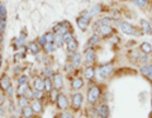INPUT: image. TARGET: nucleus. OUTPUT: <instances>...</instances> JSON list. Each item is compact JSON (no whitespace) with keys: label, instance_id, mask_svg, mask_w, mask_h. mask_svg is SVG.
Instances as JSON below:
<instances>
[{"label":"nucleus","instance_id":"nucleus-26","mask_svg":"<svg viewBox=\"0 0 152 118\" xmlns=\"http://www.w3.org/2000/svg\"><path fill=\"white\" fill-rule=\"evenodd\" d=\"M5 19H7V9H5V5L0 4V21L5 22Z\"/></svg>","mask_w":152,"mask_h":118},{"label":"nucleus","instance_id":"nucleus-23","mask_svg":"<svg viewBox=\"0 0 152 118\" xmlns=\"http://www.w3.org/2000/svg\"><path fill=\"white\" fill-rule=\"evenodd\" d=\"M23 109V117H27V118H32V116H33V109H32V107H29V106H27V107H24V108H22Z\"/></svg>","mask_w":152,"mask_h":118},{"label":"nucleus","instance_id":"nucleus-33","mask_svg":"<svg viewBox=\"0 0 152 118\" xmlns=\"http://www.w3.org/2000/svg\"><path fill=\"white\" fill-rule=\"evenodd\" d=\"M110 18H103V19L99 21L98 24H105V26H110Z\"/></svg>","mask_w":152,"mask_h":118},{"label":"nucleus","instance_id":"nucleus-4","mask_svg":"<svg viewBox=\"0 0 152 118\" xmlns=\"http://www.w3.org/2000/svg\"><path fill=\"white\" fill-rule=\"evenodd\" d=\"M98 33L102 37H109L113 34V28L105 24H98Z\"/></svg>","mask_w":152,"mask_h":118},{"label":"nucleus","instance_id":"nucleus-24","mask_svg":"<svg viewBox=\"0 0 152 118\" xmlns=\"http://www.w3.org/2000/svg\"><path fill=\"white\" fill-rule=\"evenodd\" d=\"M80 62H81V56H80V54H75L72 56V62H71V65H72L74 67H77Z\"/></svg>","mask_w":152,"mask_h":118},{"label":"nucleus","instance_id":"nucleus-15","mask_svg":"<svg viewBox=\"0 0 152 118\" xmlns=\"http://www.w3.org/2000/svg\"><path fill=\"white\" fill-rule=\"evenodd\" d=\"M43 86H45V92H46V93H51L52 89H53V83L51 81V79L46 78V79L43 80Z\"/></svg>","mask_w":152,"mask_h":118},{"label":"nucleus","instance_id":"nucleus-16","mask_svg":"<svg viewBox=\"0 0 152 118\" xmlns=\"http://www.w3.org/2000/svg\"><path fill=\"white\" fill-rule=\"evenodd\" d=\"M84 75H85V78H86L88 80H91L94 78V75H95V69L93 67V66H89V67L85 69Z\"/></svg>","mask_w":152,"mask_h":118},{"label":"nucleus","instance_id":"nucleus-45","mask_svg":"<svg viewBox=\"0 0 152 118\" xmlns=\"http://www.w3.org/2000/svg\"><path fill=\"white\" fill-rule=\"evenodd\" d=\"M4 100H5V99H4V95L3 94H0V107L3 106V103H4Z\"/></svg>","mask_w":152,"mask_h":118},{"label":"nucleus","instance_id":"nucleus-11","mask_svg":"<svg viewBox=\"0 0 152 118\" xmlns=\"http://www.w3.org/2000/svg\"><path fill=\"white\" fill-rule=\"evenodd\" d=\"M140 24H141V28H142V31H143V33H147V34H152V27L150 24V22L142 19Z\"/></svg>","mask_w":152,"mask_h":118},{"label":"nucleus","instance_id":"nucleus-18","mask_svg":"<svg viewBox=\"0 0 152 118\" xmlns=\"http://www.w3.org/2000/svg\"><path fill=\"white\" fill-rule=\"evenodd\" d=\"M28 50H29L33 55H37L39 52V45L36 43V42H31V43L28 45Z\"/></svg>","mask_w":152,"mask_h":118},{"label":"nucleus","instance_id":"nucleus-34","mask_svg":"<svg viewBox=\"0 0 152 118\" xmlns=\"http://www.w3.org/2000/svg\"><path fill=\"white\" fill-rule=\"evenodd\" d=\"M134 3H136L140 8H145V7L147 5V1H145V0H134Z\"/></svg>","mask_w":152,"mask_h":118},{"label":"nucleus","instance_id":"nucleus-28","mask_svg":"<svg viewBox=\"0 0 152 118\" xmlns=\"http://www.w3.org/2000/svg\"><path fill=\"white\" fill-rule=\"evenodd\" d=\"M45 38L47 42H50V43H52V42L55 41V33L53 32H48V33H46L45 34Z\"/></svg>","mask_w":152,"mask_h":118},{"label":"nucleus","instance_id":"nucleus-21","mask_svg":"<svg viewBox=\"0 0 152 118\" xmlns=\"http://www.w3.org/2000/svg\"><path fill=\"white\" fill-rule=\"evenodd\" d=\"M56 48H57V46L52 42V43H50V42H47V43L43 46V50L46 51V52H48V54H51V52H53V51H56Z\"/></svg>","mask_w":152,"mask_h":118},{"label":"nucleus","instance_id":"nucleus-8","mask_svg":"<svg viewBox=\"0 0 152 118\" xmlns=\"http://www.w3.org/2000/svg\"><path fill=\"white\" fill-rule=\"evenodd\" d=\"M76 23H77V26L81 31H86V28L89 26V19L85 17H79L77 19H76Z\"/></svg>","mask_w":152,"mask_h":118},{"label":"nucleus","instance_id":"nucleus-1","mask_svg":"<svg viewBox=\"0 0 152 118\" xmlns=\"http://www.w3.org/2000/svg\"><path fill=\"white\" fill-rule=\"evenodd\" d=\"M119 27H121V31L123 33H126V34H134V36H140L141 34L140 32H137V29L134 27L131 26L129 23H127V22H122L119 24Z\"/></svg>","mask_w":152,"mask_h":118},{"label":"nucleus","instance_id":"nucleus-43","mask_svg":"<svg viewBox=\"0 0 152 118\" xmlns=\"http://www.w3.org/2000/svg\"><path fill=\"white\" fill-rule=\"evenodd\" d=\"M4 29H5V22H4V21H0V31L4 32Z\"/></svg>","mask_w":152,"mask_h":118},{"label":"nucleus","instance_id":"nucleus-44","mask_svg":"<svg viewBox=\"0 0 152 118\" xmlns=\"http://www.w3.org/2000/svg\"><path fill=\"white\" fill-rule=\"evenodd\" d=\"M147 78H148L151 81H152V65L150 66V73H148V75H147Z\"/></svg>","mask_w":152,"mask_h":118},{"label":"nucleus","instance_id":"nucleus-29","mask_svg":"<svg viewBox=\"0 0 152 118\" xmlns=\"http://www.w3.org/2000/svg\"><path fill=\"white\" fill-rule=\"evenodd\" d=\"M33 94H34V99H42L45 97L43 90H37V89H34V90H33Z\"/></svg>","mask_w":152,"mask_h":118},{"label":"nucleus","instance_id":"nucleus-12","mask_svg":"<svg viewBox=\"0 0 152 118\" xmlns=\"http://www.w3.org/2000/svg\"><path fill=\"white\" fill-rule=\"evenodd\" d=\"M95 52L93 50H88V51H85V59H86V62L88 64H93L94 61H95Z\"/></svg>","mask_w":152,"mask_h":118},{"label":"nucleus","instance_id":"nucleus-48","mask_svg":"<svg viewBox=\"0 0 152 118\" xmlns=\"http://www.w3.org/2000/svg\"><path fill=\"white\" fill-rule=\"evenodd\" d=\"M150 24H151V26H152V21H151V22H150Z\"/></svg>","mask_w":152,"mask_h":118},{"label":"nucleus","instance_id":"nucleus-31","mask_svg":"<svg viewBox=\"0 0 152 118\" xmlns=\"http://www.w3.org/2000/svg\"><path fill=\"white\" fill-rule=\"evenodd\" d=\"M150 66L151 65H145V66H142V69H141V73L142 75H145V76H147L150 73Z\"/></svg>","mask_w":152,"mask_h":118},{"label":"nucleus","instance_id":"nucleus-36","mask_svg":"<svg viewBox=\"0 0 152 118\" xmlns=\"http://www.w3.org/2000/svg\"><path fill=\"white\" fill-rule=\"evenodd\" d=\"M45 76L48 78V79H50L51 76H53V73H52L51 69H46V70H45Z\"/></svg>","mask_w":152,"mask_h":118},{"label":"nucleus","instance_id":"nucleus-3","mask_svg":"<svg viewBox=\"0 0 152 118\" xmlns=\"http://www.w3.org/2000/svg\"><path fill=\"white\" fill-rule=\"evenodd\" d=\"M113 70H114L113 64L109 62V64H105V65H103L99 67V74H100L102 78H108L109 75L113 73Z\"/></svg>","mask_w":152,"mask_h":118},{"label":"nucleus","instance_id":"nucleus-17","mask_svg":"<svg viewBox=\"0 0 152 118\" xmlns=\"http://www.w3.org/2000/svg\"><path fill=\"white\" fill-rule=\"evenodd\" d=\"M33 85H34V89H37V90H45L43 80L39 79V78H34V80H33Z\"/></svg>","mask_w":152,"mask_h":118},{"label":"nucleus","instance_id":"nucleus-25","mask_svg":"<svg viewBox=\"0 0 152 118\" xmlns=\"http://www.w3.org/2000/svg\"><path fill=\"white\" fill-rule=\"evenodd\" d=\"M83 85H84V81L80 78H75L72 80V88L74 89H80V88H83Z\"/></svg>","mask_w":152,"mask_h":118},{"label":"nucleus","instance_id":"nucleus-22","mask_svg":"<svg viewBox=\"0 0 152 118\" xmlns=\"http://www.w3.org/2000/svg\"><path fill=\"white\" fill-rule=\"evenodd\" d=\"M53 43H55L57 47L64 46V45H65V42H64V36H62V34H55V41H53Z\"/></svg>","mask_w":152,"mask_h":118},{"label":"nucleus","instance_id":"nucleus-2","mask_svg":"<svg viewBox=\"0 0 152 118\" xmlns=\"http://www.w3.org/2000/svg\"><path fill=\"white\" fill-rule=\"evenodd\" d=\"M100 97V89L99 86H91L90 88V90L88 93V100L90 103H95Z\"/></svg>","mask_w":152,"mask_h":118},{"label":"nucleus","instance_id":"nucleus-40","mask_svg":"<svg viewBox=\"0 0 152 118\" xmlns=\"http://www.w3.org/2000/svg\"><path fill=\"white\" fill-rule=\"evenodd\" d=\"M26 97H27V98H34V94H33V90H31V89H29V90L27 92Z\"/></svg>","mask_w":152,"mask_h":118},{"label":"nucleus","instance_id":"nucleus-41","mask_svg":"<svg viewBox=\"0 0 152 118\" xmlns=\"http://www.w3.org/2000/svg\"><path fill=\"white\" fill-rule=\"evenodd\" d=\"M61 118H74V117H72V114H70V113L65 112V113H62V116H61Z\"/></svg>","mask_w":152,"mask_h":118},{"label":"nucleus","instance_id":"nucleus-14","mask_svg":"<svg viewBox=\"0 0 152 118\" xmlns=\"http://www.w3.org/2000/svg\"><path fill=\"white\" fill-rule=\"evenodd\" d=\"M66 48H67L69 51H71V52H75L76 48H77V41H76L75 38L70 40L67 43H66Z\"/></svg>","mask_w":152,"mask_h":118},{"label":"nucleus","instance_id":"nucleus-7","mask_svg":"<svg viewBox=\"0 0 152 118\" xmlns=\"http://www.w3.org/2000/svg\"><path fill=\"white\" fill-rule=\"evenodd\" d=\"M53 88L56 89V90H60L61 88L64 86V83H62V76H61L60 74H56L53 75Z\"/></svg>","mask_w":152,"mask_h":118},{"label":"nucleus","instance_id":"nucleus-49","mask_svg":"<svg viewBox=\"0 0 152 118\" xmlns=\"http://www.w3.org/2000/svg\"><path fill=\"white\" fill-rule=\"evenodd\" d=\"M23 118H27V117H23Z\"/></svg>","mask_w":152,"mask_h":118},{"label":"nucleus","instance_id":"nucleus-20","mask_svg":"<svg viewBox=\"0 0 152 118\" xmlns=\"http://www.w3.org/2000/svg\"><path fill=\"white\" fill-rule=\"evenodd\" d=\"M141 51L143 52L145 55H148L152 52V46L150 43H147V42H145V43L141 45Z\"/></svg>","mask_w":152,"mask_h":118},{"label":"nucleus","instance_id":"nucleus-46","mask_svg":"<svg viewBox=\"0 0 152 118\" xmlns=\"http://www.w3.org/2000/svg\"><path fill=\"white\" fill-rule=\"evenodd\" d=\"M1 61H3V60H1V56H0V65H1Z\"/></svg>","mask_w":152,"mask_h":118},{"label":"nucleus","instance_id":"nucleus-30","mask_svg":"<svg viewBox=\"0 0 152 118\" xmlns=\"http://www.w3.org/2000/svg\"><path fill=\"white\" fill-rule=\"evenodd\" d=\"M100 40V37H99L98 34H94V36H91V38L89 40V43H88V46H93V45H95V43H98V41Z\"/></svg>","mask_w":152,"mask_h":118},{"label":"nucleus","instance_id":"nucleus-5","mask_svg":"<svg viewBox=\"0 0 152 118\" xmlns=\"http://www.w3.org/2000/svg\"><path fill=\"white\" fill-rule=\"evenodd\" d=\"M56 103H57V107L62 111L67 109V107H69V102H67V98H66L65 94H58L57 99H56Z\"/></svg>","mask_w":152,"mask_h":118},{"label":"nucleus","instance_id":"nucleus-37","mask_svg":"<svg viewBox=\"0 0 152 118\" xmlns=\"http://www.w3.org/2000/svg\"><path fill=\"white\" fill-rule=\"evenodd\" d=\"M57 95H58V94H57L56 89H55V90H52V92H51V99H52V100H55V99H57Z\"/></svg>","mask_w":152,"mask_h":118},{"label":"nucleus","instance_id":"nucleus-27","mask_svg":"<svg viewBox=\"0 0 152 118\" xmlns=\"http://www.w3.org/2000/svg\"><path fill=\"white\" fill-rule=\"evenodd\" d=\"M27 106H28V98H27L26 95H23V97L19 98V107H20V108H24V107H27Z\"/></svg>","mask_w":152,"mask_h":118},{"label":"nucleus","instance_id":"nucleus-19","mask_svg":"<svg viewBox=\"0 0 152 118\" xmlns=\"http://www.w3.org/2000/svg\"><path fill=\"white\" fill-rule=\"evenodd\" d=\"M99 116H100L102 118H108V116H109V108L105 104L99 108Z\"/></svg>","mask_w":152,"mask_h":118},{"label":"nucleus","instance_id":"nucleus-13","mask_svg":"<svg viewBox=\"0 0 152 118\" xmlns=\"http://www.w3.org/2000/svg\"><path fill=\"white\" fill-rule=\"evenodd\" d=\"M28 90H29V86H28V84H19L17 93H18L19 97H23V95H26Z\"/></svg>","mask_w":152,"mask_h":118},{"label":"nucleus","instance_id":"nucleus-47","mask_svg":"<svg viewBox=\"0 0 152 118\" xmlns=\"http://www.w3.org/2000/svg\"><path fill=\"white\" fill-rule=\"evenodd\" d=\"M145 1H147V3H148V1H151V0H145Z\"/></svg>","mask_w":152,"mask_h":118},{"label":"nucleus","instance_id":"nucleus-6","mask_svg":"<svg viewBox=\"0 0 152 118\" xmlns=\"http://www.w3.org/2000/svg\"><path fill=\"white\" fill-rule=\"evenodd\" d=\"M83 104V95L80 93H76L72 95V108L77 111Z\"/></svg>","mask_w":152,"mask_h":118},{"label":"nucleus","instance_id":"nucleus-9","mask_svg":"<svg viewBox=\"0 0 152 118\" xmlns=\"http://www.w3.org/2000/svg\"><path fill=\"white\" fill-rule=\"evenodd\" d=\"M9 86H10V80H9V76L3 75L1 79H0V88H1L3 92H7V89Z\"/></svg>","mask_w":152,"mask_h":118},{"label":"nucleus","instance_id":"nucleus-38","mask_svg":"<svg viewBox=\"0 0 152 118\" xmlns=\"http://www.w3.org/2000/svg\"><path fill=\"white\" fill-rule=\"evenodd\" d=\"M7 95H8V97H12V95H13V88H12V85L7 89Z\"/></svg>","mask_w":152,"mask_h":118},{"label":"nucleus","instance_id":"nucleus-32","mask_svg":"<svg viewBox=\"0 0 152 118\" xmlns=\"http://www.w3.org/2000/svg\"><path fill=\"white\" fill-rule=\"evenodd\" d=\"M72 38H74V36L71 34V32H67V33H65V34H64V42H65V43H67V42L70 40H72Z\"/></svg>","mask_w":152,"mask_h":118},{"label":"nucleus","instance_id":"nucleus-10","mask_svg":"<svg viewBox=\"0 0 152 118\" xmlns=\"http://www.w3.org/2000/svg\"><path fill=\"white\" fill-rule=\"evenodd\" d=\"M31 107H32V109L34 113H42V111H43V107H42L39 99H33Z\"/></svg>","mask_w":152,"mask_h":118},{"label":"nucleus","instance_id":"nucleus-35","mask_svg":"<svg viewBox=\"0 0 152 118\" xmlns=\"http://www.w3.org/2000/svg\"><path fill=\"white\" fill-rule=\"evenodd\" d=\"M18 83L19 84H28V78L26 76V75H23V76H20L18 79Z\"/></svg>","mask_w":152,"mask_h":118},{"label":"nucleus","instance_id":"nucleus-39","mask_svg":"<svg viewBox=\"0 0 152 118\" xmlns=\"http://www.w3.org/2000/svg\"><path fill=\"white\" fill-rule=\"evenodd\" d=\"M47 43V41H46V38H45V36H42L41 38H39V45L41 46H45Z\"/></svg>","mask_w":152,"mask_h":118},{"label":"nucleus","instance_id":"nucleus-42","mask_svg":"<svg viewBox=\"0 0 152 118\" xmlns=\"http://www.w3.org/2000/svg\"><path fill=\"white\" fill-rule=\"evenodd\" d=\"M140 60V62H147V61H148V57H147V56H141V57L138 59Z\"/></svg>","mask_w":152,"mask_h":118}]
</instances>
